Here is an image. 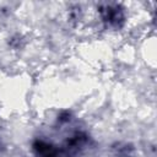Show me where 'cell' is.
I'll return each instance as SVG.
<instances>
[{"label":"cell","instance_id":"6da1fadb","mask_svg":"<svg viewBox=\"0 0 157 157\" xmlns=\"http://www.w3.org/2000/svg\"><path fill=\"white\" fill-rule=\"evenodd\" d=\"M33 151L38 157H59L58 148L44 140H37L33 142Z\"/></svg>","mask_w":157,"mask_h":157}]
</instances>
